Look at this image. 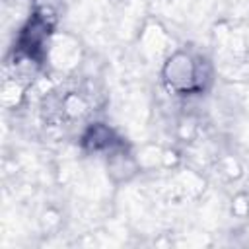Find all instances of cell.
Returning <instances> with one entry per match:
<instances>
[{"mask_svg":"<svg viewBox=\"0 0 249 249\" xmlns=\"http://www.w3.org/2000/svg\"><path fill=\"white\" fill-rule=\"evenodd\" d=\"M47 31H49V25H47V19L43 16H35L27 27L21 31L19 35V43L18 47L29 56V58H39V53L43 49V41L47 37Z\"/></svg>","mask_w":249,"mask_h":249,"instance_id":"obj_1","label":"cell"}]
</instances>
